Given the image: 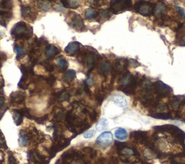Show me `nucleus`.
<instances>
[{"label": "nucleus", "mask_w": 185, "mask_h": 164, "mask_svg": "<svg viewBox=\"0 0 185 164\" xmlns=\"http://www.w3.org/2000/svg\"><path fill=\"white\" fill-rule=\"evenodd\" d=\"M21 13L22 17L25 20H29V22H33L36 18L37 13L30 6L21 5Z\"/></svg>", "instance_id": "nucleus-10"}, {"label": "nucleus", "mask_w": 185, "mask_h": 164, "mask_svg": "<svg viewBox=\"0 0 185 164\" xmlns=\"http://www.w3.org/2000/svg\"><path fill=\"white\" fill-rule=\"evenodd\" d=\"M79 47H80V43L74 41V42L70 43L65 48L64 51H65L67 54L72 56L78 51Z\"/></svg>", "instance_id": "nucleus-16"}, {"label": "nucleus", "mask_w": 185, "mask_h": 164, "mask_svg": "<svg viewBox=\"0 0 185 164\" xmlns=\"http://www.w3.org/2000/svg\"><path fill=\"white\" fill-rule=\"evenodd\" d=\"M105 98V94H103V93H98L96 95H95V99H96L98 102H99V103H101L103 102V99Z\"/></svg>", "instance_id": "nucleus-37"}, {"label": "nucleus", "mask_w": 185, "mask_h": 164, "mask_svg": "<svg viewBox=\"0 0 185 164\" xmlns=\"http://www.w3.org/2000/svg\"><path fill=\"white\" fill-rule=\"evenodd\" d=\"M118 153H119V155H122V156H124L127 158L130 157V156H131V155L138 154L134 149L130 148V147H128L127 146L124 147L123 149H122V150L118 151Z\"/></svg>", "instance_id": "nucleus-20"}, {"label": "nucleus", "mask_w": 185, "mask_h": 164, "mask_svg": "<svg viewBox=\"0 0 185 164\" xmlns=\"http://www.w3.org/2000/svg\"><path fill=\"white\" fill-rule=\"evenodd\" d=\"M12 7V2L10 1H0V10L2 11H9L11 10Z\"/></svg>", "instance_id": "nucleus-30"}, {"label": "nucleus", "mask_w": 185, "mask_h": 164, "mask_svg": "<svg viewBox=\"0 0 185 164\" xmlns=\"http://www.w3.org/2000/svg\"><path fill=\"white\" fill-rule=\"evenodd\" d=\"M129 66V62L124 58H119L117 59L114 62V74L125 73Z\"/></svg>", "instance_id": "nucleus-8"}, {"label": "nucleus", "mask_w": 185, "mask_h": 164, "mask_svg": "<svg viewBox=\"0 0 185 164\" xmlns=\"http://www.w3.org/2000/svg\"><path fill=\"white\" fill-rule=\"evenodd\" d=\"M38 7L40 10L43 11H48L51 7V3L48 1H38Z\"/></svg>", "instance_id": "nucleus-31"}, {"label": "nucleus", "mask_w": 185, "mask_h": 164, "mask_svg": "<svg viewBox=\"0 0 185 164\" xmlns=\"http://www.w3.org/2000/svg\"><path fill=\"white\" fill-rule=\"evenodd\" d=\"M88 2L91 3L90 5H92L93 7H100V6L101 5V4H100V3H101L102 2H101V1H89Z\"/></svg>", "instance_id": "nucleus-44"}, {"label": "nucleus", "mask_w": 185, "mask_h": 164, "mask_svg": "<svg viewBox=\"0 0 185 164\" xmlns=\"http://www.w3.org/2000/svg\"><path fill=\"white\" fill-rule=\"evenodd\" d=\"M26 94L22 91H15L10 94V101L14 104H21L26 100Z\"/></svg>", "instance_id": "nucleus-11"}, {"label": "nucleus", "mask_w": 185, "mask_h": 164, "mask_svg": "<svg viewBox=\"0 0 185 164\" xmlns=\"http://www.w3.org/2000/svg\"><path fill=\"white\" fill-rule=\"evenodd\" d=\"M115 137L119 140H124L127 138L128 133L123 128H118L115 132Z\"/></svg>", "instance_id": "nucleus-21"}, {"label": "nucleus", "mask_w": 185, "mask_h": 164, "mask_svg": "<svg viewBox=\"0 0 185 164\" xmlns=\"http://www.w3.org/2000/svg\"><path fill=\"white\" fill-rule=\"evenodd\" d=\"M33 28L25 22H19L11 30V35L16 39H29L32 36Z\"/></svg>", "instance_id": "nucleus-2"}, {"label": "nucleus", "mask_w": 185, "mask_h": 164, "mask_svg": "<svg viewBox=\"0 0 185 164\" xmlns=\"http://www.w3.org/2000/svg\"><path fill=\"white\" fill-rule=\"evenodd\" d=\"M111 101L115 103L116 106L119 107H125L127 105V101L126 98L124 96H122L121 95L115 94L111 97Z\"/></svg>", "instance_id": "nucleus-14"}, {"label": "nucleus", "mask_w": 185, "mask_h": 164, "mask_svg": "<svg viewBox=\"0 0 185 164\" xmlns=\"http://www.w3.org/2000/svg\"><path fill=\"white\" fill-rule=\"evenodd\" d=\"M110 17H111V10L108 9L101 10L99 14V18L101 19L108 20L109 19Z\"/></svg>", "instance_id": "nucleus-32"}, {"label": "nucleus", "mask_w": 185, "mask_h": 164, "mask_svg": "<svg viewBox=\"0 0 185 164\" xmlns=\"http://www.w3.org/2000/svg\"><path fill=\"white\" fill-rule=\"evenodd\" d=\"M4 103H5V98L2 95H1L0 96V110L3 108Z\"/></svg>", "instance_id": "nucleus-47"}, {"label": "nucleus", "mask_w": 185, "mask_h": 164, "mask_svg": "<svg viewBox=\"0 0 185 164\" xmlns=\"http://www.w3.org/2000/svg\"><path fill=\"white\" fill-rule=\"evenodd\" d=\"M40 64H41V65H42L43 67H44V69L46 70L47 72H53L54 70V66L52 64L50 63L49 62L43 61V62H40Z\"/></svg>", "instance_id": "nucleus-34"}, {"label": "nucleus", "mask_w": 185, "mask_h": 164, "mask_svg": "<svg viewBox=\"0 0 185 164\" xmlns=\"http://www.w3.org/2000/svg\"><path fill=\"white\" fill-rule=\"evenodd\" d=\"M180 31L179 33V38L180 41H182L183 44L182 45H185V30H182V28L179 30Z\"/></svg>", "instance_id": "nucleus-41"}, {"label": "nucleus", "mask_w": 185, "mask_h": 164, "mask_svg": "<svg viewBox=\"0 0 185 164\" xmlns=\"http://www.w3.org/2000/svg\"><path fill=\"white\" fill-rule=\"evenodd\" d=\"M7 59V55H6L5 53L0 52V60H1V61H3V62L6 61Z\"/></svg>", "instance_id": "nucleus-46"}, {"label": "nucleus", "mask_w": 185, "mask_h": 164, "mask_svg": "<svg viewBox=\"0 0 185 164\" xmlns=\"http://www.w3.org/2000/svg\"><path fill=\"white\" fill-rule=\"evenodd\" d=\"M20 144L23 147L28 145V137L27 135L26 132H25L23 130L20 132Z\"/></svg>", "instance_id": "nucleus-29"}, {"label": "nucleus", "mask_w": 185, "mask_h": 164, "mask_svg": "<svg viewBox=\"0 0 185 164\" xmlns=\"http://www.w3.org/2000/svg\"><path fill=\"white\" fill-rule=\"evenodd\" d=\"M184 101V97L182 95H178V96H174L173 100L171 101L170 104L173 108H179Z\"/></svg>", "instance_id": "nucleus-23"}, {"label": "nucleus", "mask_w": 185, "mask_h": 164, "mask_svg": "<svg viewBox=\"0 0 185 164\" xmlns=\"http://www.w3.org/2000/svg\"><path fill=\"white\" fill-rule=\"evenodd\" d=\"M176 10H177L179 14V15L181 16V17L183 18H185V12H184V9L178 6V7H176Z\"/></svg>", "instance_id": "nucleus-42"}, {"label": "nucleus", "mask_w": 185, "mask_h": 164, "mask_svg": "<svg viewBox=\"0 0 185 164\" xmlns=\"http://www.w3.org/2000/svg\"><path fill=\"white\" fill-rule=\"evenodd\" d=\"M112 70V66L109 62L106 61L103 62L100 64L99 67V72L100 74H103V75H107Z\"/></svg>", "instance_id": "nucleus-15"}, {"label": "nucleus", "mask_w": 185, "mask_h": 164, "mask_svg": "<svg viewBox=\"0 0 185 164\" xmlns=\"http://www.w3.org/2000/svg\"><path fill=\"white\" fill-rule=\"evenodd\" d=\"M57 67L59 68L60 71L64 72L66 71L68 67L67 61L64 59V58L61 56V57L58 58L57 59Z\"/></svg>", "instance_id": "nucleus-24"}, {"label": "nucleus", "mask_w": 185, "mask_h": 164, "mask_svg": "<svg viewBox=\"0 0 185 164\" xmlns=\"http://www.w3.org/2000/svg\"><path fill=\"white\" fill-rule=\"evenodd\" d=\"M14 51H15L17 54V59H21L22 57H23L25 54H26V51H25L24 48L22 46L15 45L14 47Z\"/></svg>", "instance_id": "nucleus-27"}, {"label": "nucleus", "mask_w": 185, "mask_h": 164, "mask_svg": "<svg viewBox=\"0 0 185 164\" xmlns=\"http://www.w3.org/2000/svg\"><path fill=\"white\" fill-rule=\"evenodd\" d=\"M95 131L92 130L88 131V132H86V133H84L83 136H84L85 138H91L95 135Z\"/></svg>", "instance_id": "nucleus-40"}, {"label": "nucleus", "mask_w": 185, "mask_h": 164, "mask_svg": "<svg viewBox=\"0 0 185 164\" xmlns=\"http://www.w3.org/2000/svg\"><path fill=\"white\" fill-rule=\"evenodd\" d=\"M132 136H134L135 139L140 142L145 143L147 142V132L138 131V132H132Z\"/></svg>", "instance_id": "nucleus-18"}, {"label": "nucleus", "mask_w": 185, "mask_h": 164, "mask_svg": "<svg viewBox=\"0 0 185 164\" xmlns=\"http://www.w3.org/2000/svg\"><path fill=\"white\" fill-rule=\"evenodd\" d=\"M8 161H9V164H18V161H16L15 158H14L12 154H10L9 155Z\"/></svg>", "instance_id": "nucleus-43"}, {"label": "nucleus", "mask_w": 185, "mask_h": 164, "mask_svg": "<svg viewBox=\"0 0 185 164\" xmlns=\"http://www.w3.org/2000/svg\"><path fill=\"white\" fill-rule=\"evenodd\" d=\"M47 117L48 116L47 115H46L45 117H41V118H39V119H37V122H38V123H39V124H43V122H44L47 119Z\"/></svg>", "instance_id": "nucleus-45"}, {"label": "nucleus", "mask_w": 185, "mask_h": 164, "mask_svg": "<svg viewBox=\"0 0 185 164\" xmlns=\"http://www.w3.org/2000/svg\"><path fill=\"white\" fill-rule=\"evenodd\" d=\"M58 96V100L59 101H68L70 98V95L67 92H65V91H62V92H60L59 94L57 95Z\"/></svg>", "instance_id": "nucleus-33"}, {"label": "nucleus", "mask_w": 185, "mask_h": 164, "mask_svg": "<svg viewBox=\"0 0 185 164\" xmlns=\"http://www.w3.org/2000/svg\"><path fill=\"white\" fill-rule=\"evenodd\" d=\"M132 7V2L129 0H119V1H111L110 5V10L114 14H117L119 12L127 9H130Z\"/></svg>", "instance_id": "nucleus-5"}, {"label": "nucleus", "mask_w": 185, "mask_h": 164, "mask_svg": "<svg viewBox=\"0 0 185 164\" xmlns=\"http://www.w3.org/2000/svg\"><path fill=\"white\" fill-rule=\"evenodd\" d=\"M46 82L48 85H49V86H53L55 82V80H56V78L55 77L54 75H49V77H48V78L46 79Z\"/></svg>", "instance_id": "nucleus-38"}, {"label": "nucleus", "mask_w": 185, "mask_h": 164, "mask_svg": "<svg viewBox=\"0 0 185 164\" xmlns=\"http://www.w3.org/2000/svg\"><path fill=\"white\" fill-rule=\"evenodd\" d=\"M119 86L118 90L125 93L127 95H132L135 92L138 86V81L136 77L132 75L130 72H125L119 81Z\"/></svg>", "instance_id": "nucleus-1"}, {"label": "nucleus", "mask_w": 185, "mask_h": 164, "mask_svg": "<svg viewBox=\"0 0 185 164\" xmlns=\"http://www.w3.org/2000/svg\"><path fill=\"white\" fill-rule=\"evenodd\" d=\"M171 164H182V163H178V162H174V163H171Z\"/></svg>", "instance_id": "nucleus-48"}, {"label": "nucleus", "mask_w": 185, "mask_h": 164, "mask_svg": "<svg viewBox=\"0 0 185 164\" xmlns=\"http://www.w3.org/2000/svg\"><path fill=\"white\" fill-rule=\"evenodd\" d=\"M70 26H71L74 30L78 31H83L86 30V26H85L84 22H83L82 18H81L80 14L74 13L70 18V22H68Z\"/></svg>", "instance_id": "nucleus-7"}, {"label": "nucleus", "mask_w": 185, "mask_h": 164, "mask_svg": "<svg viewBox=\"0 0 185 164\" xmlns=\"http://www.w3.org/2000/svg\"><path fill=\"white\" fill-rule=\"evenodd\" d=\"M61 3L64 7L72 8V9H76L80 6V2L78 1H70V0H62Z\"/></svg>", "instance_id": "nucleus-22"}, {"label": "nucleus", "mask_w": 185, "mask_h": 164, "mask_svg": "<svg viewBox=\"0 0 185 164\" xmlns=\"http://www.w3.org/2000/svg\"><path fill=\"white\" fill-rule=\"evenodd\" d=\"M107 126H108L107 119H105V118H103V119H101L99 122H98L95 129H96L98 132H101V131L105 130L107 128Z\"/></svg>", "instance_id": "nucleus-26"}, {"label": "nucleus", "mask_w": 185, "mask_h": 164, "mask_svg": "<svg viewBox=\"0 0 185 164\" xmlns=\"http://www.w3.org/2000/svg\"><path fill=\"white\" fill-rule=\"evenodd\" d=\"M99 12L93 8H88L85 12V18L88 20L97 19L99 18Z\"/></svg>", "instance_id": "nucleus-19"}, {"label": "nucleus", "mask_w": 185, "mask_h": 164, "mask_svg": "<svg viewBox=\"0 0 185 164\" xmlns=\"http://www.w3.org/2000/svg\"><path fill=\"white\" fill-rule=\"evenodd\" d=\"M82 150L89 154V155H90L92 158H93L96 155V151H95L93 148H91V147H85V148H83Z\"/></svg>", "instance_id": "nucleus-36"}, {"label": "nucleus", "mask_w": 185, "mask_h": 164, "mask_svg": "<svg viewBox=\"0 0 185 164\" xmlns=\"http://www.w3.org/2000/svg\"><path fill=\"white\" fill-rule=\"evenodd\" d=\"M64 115H65V112H64V111H61L58 112L55 117V119L57 120V121H62V120L64 119Z\"/></svg>", "instance_id": "nucleus-39"}, {"label": "nucleus", "mask_w": 185, "mask_h": 164, "mask_svg": "<svg viewBox=\"0 0 185 164\" xmlns=\"http://www.w3.org/2000/svg\"><path fill=\"white\" fill-rule=\"evenodd\" d=\"M12 115H13L14 122V123L16 124V125H20L22 122V117H23V116H22L21 112L20 111V110H14L13 112H12Z\"/></svg>", "instance_id": "nucleus-25"}, {"label": "nucleus", "mask_w": 185, "mask_h": 164, "mask_svg": "<svg viewBox=\"0 0 185 164\" xmlns=\"http://www.w3.org/2000/svg\"><path fill=\"white\" fill-rule=\"evenodd\" d=\"M112 142H113V134L110 132H105L98 137L95 142L99 147L105 149L109 147Z\"/></svg>", "instance_id": "nucleus-6"}, {"label": "nucleus", "mask_w": 185, "mask_h": 164, "mask_svg": "<svg viewBox=\"0 0 185 164\" xmlns=\"http://www.w3.org/2000/svg\"><path fill=\"white\" fill-rule=\"evenodd\" d=\"M155 4H153L146 1L137 2L134 7L136 12L145 16H148L153 14Z\"/></svg>", "instance_id": "nucleus-4"}, {"label": "nucleus", "mask_w": 185, "mask_h": 164, "mask_svg": "<svg viewBox=\"0 0 185 164\" xmlns=\"http://www.w3.org/2000/svg\"><path fill=\"white\" fill-rule=\"evenodd\" d=\"M153 88L155 94L156 95V98L159 99L168 96L172 92L171 87L160 80L156 81L153 84Z\"/></svg>", "instance_id": "nucleus-3"}, {"label": "nucleus", "mask_w": 185, "mask_h": 164, "mask_svg": "<svg viewBox=\"0 0 185 164\" xmlns=\"http://www.w3.org/2000/svg\"><path fill=\"white\" fill-rule=\"evenodd\" d=\"M100 57L99 55H96L94 52L92 51H87L83 54V59L86 62L87 67L92 70L94 68L96 62L99 61Z\"/></svg>", "instance_id": "nucleus-9"}, {"label": "nucleus", "mask_w": 185, "mask_h": 164, "mask_svg": "<svg viewBox=\"0 0 185 164\" xmlns=\"http://www.w3.org/2000/svg\"><path fill=\"white\" fill-rule=\"evenodd\" d=\"M12 18V12L11 10L9 11H2L0 10V25L6 28L8 22Z\"/></svg>", "instance_id": "nucleus-12"}, {"label": "nucleus", "mask_w": 185, "mask_h": 164, "mask_svg": "<svg viewBox=\"0 0 185 164\" xmlns=\"http://www.w3.org/2000/svg\"><path fill=\"white\" fill-rule=\"evenodd\" d=\"M1 67H2V61L0 60V70H1Z\"/></svg>", "instance_id": "nucleus-49"}, {"label": "nucleus", "mask_w": 185, "mask_h": 164, "mask_svg": "<svg viewBox=\"0 0 185 164\" xmlns=\"http://www.w3.org/2000/svg\"><path fill=\"white\" fill-rule=\"evenodd\" d=\"M151 117L155 119H163V120H167L171 119V115L169 113H155L154 114H151Z\"/></svg>", "instance_id": "nucleus-28"}, {"label": "nucleus", "mask_w": 185, "mask_h": 164, "mask_svg": "<svg viewBox=\"0 0 185 164\" xmlns=\"http://www.w3.org/2000/svg\"><path fill=\"white\" fill-rule=\"evenodd\" d=\"M76 78V72L73 70H69L64 72L62 79L66 83H70Z\"/></svg>", "instance_id": "nucleus-17"}, {"label": "nucleus", "mask_w": 185, "mask_h": 164, "mask_svg": "<svg viewBox=\"0 0 185 164\" xmlns=\"http://www.w3.org/2000/svg\"><path fill=\"white\" fill-rule=\"evenodd\" d=\"M60 52V50L59 48H57L56 46L50 44L48 45L45 50V55L46 57L49 59H52L54 57H56L57 54H59Z\"/></svg>", "instance_id": "nucleus-13"}, {"label": "nucleus", "mask_w": 185, "mask_h": 164, "mask_svg": "<svg viewBox=\"0 0 185 164\" xmlns=\"http://www.w3.org/2000/svg\"><path fill=\"white\" fill-rule=\"evenodd\" d=\"M166 10V6L164 4H160V5H156V4H155V7L154 9V12H153V14H161L162 12H164V10Z\"/></svg>", "instance_id": "nucleus-35"}]
</instances>
